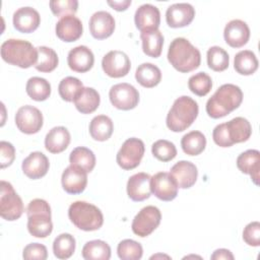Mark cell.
Instances as JSON below:
<instances>
[{
    "label": "cell",
    "instance_id": "obj_1",
    "mask_svg": "<svg viewBox=\"0 0 260 260\" xmlns=\"http://www.w3.org/2000/svg\"><path fill=\"white\" fill-rule=\"evenodd\" d=\"M243 101L242 89L235 84L219 86L206 103V113L213 119L222 118L238 109Z\"/></svg>",
    "mask_w": 260,
    "mask_h": 260
},
{
    "label": "cell",
    "instance_id": "obj_2",
    "mask_svg": "<svg viewBox=\"0 0 260 260\" xmlns=\"http://www.w3.org/2000/svg\"><path fill=\"white\" fill-rule=\"evenodd\" d=\"M168 60L176 70L187 73L199 67L201 55L199 50L187 39L176 38L170 44Z\"/></svg>",
    "mask_w": 260,
    "mask_h": 260
},
{
    "label": "cell",
    "instance_id": "obj_3",
    "mask_svg": "<svg viewBox=\"0 0 260 260\" xmlns=\"http://www.w3.org/2000/svg\"><path fill=\"white\" fill-rule=\"evenodd\" d=\"M199 108L195 100L182 95L175 100L167 115V126L173 132H182L189 128L198 116Z\"/></svg>",
    "mask_w": 260,
    "mask_h": 260
},
{
    "label": "cell",
    "instance_id": "obj_4",
    "mask_svg": "<svg viewBox=\"0 0 260 260\" xmlns=\"http://www.w3.org/2000/svg\"><path fill=\"white\" fill-rule=\"evenodd\" d=\"M1 57L11 65L29 68L38 61V50L28 41L8 39L1 45Z\"/></svg>",
    "mask_w": 260,
    "mask_h": 260
},
{
    "label": "cell",
    "instance_id": "obj_5",
    "mask_svg": "<svg viewBox=\"0 0 260 260\" xmlns=\"http://www.w3.org/2000/svg\"><path fill=\"white\" fill-rule=\"evenodd\" d=\"M27 230L36 238H46L53 231L51 207L49 203L40 198L31 200L26 207Z\"/></svg>",
    "mask_w": 260,
    "mask_h": 260
},
{
    "label": "cell",
    "instance_id": "obj_6",
    "mask_svg": "<svg viewBox=\"0 0 260 260\" xmlns=\"http://www.w3.org/2000/svg\"><path fill=\"white\" fill-rule=\"evenodd\" d=\"M68 217L79 230L92 232L104 223V216L100 208L86 201H75L68 208Z\"/></svg>",
    "mask_w": 260,
    "mask_h": 260
},
{
    "label": "cell",
    "instance_id": "obj_7",
    "mask_svg": "<svg viewBox=\"0 0 260 260\" xmlns=\"http://www.w3.org/2000/svg\"><path fill=\"white\" fill-rule=\"evenodd\" d=\"M24 211L21 198L15 192L13 186L6 181H1L0 193V214L8 221L18 219Z\"/></svg>",
    "mask_w": 260,
    "mask_h": 260
},
{
    "label": "cell",
    "instance_id": "obj_8",
    "mask_svg": "<svg viewBox=\"0 0 260 260\" xmlns=\"http://www.w3.org/2000/svg\"><path fill=\"white\" fill-rule=\"evenodd\" d=\"M144 143L136 137L128 138L119 149L116 160L123 170H133L139 166L144 154Z\"/></svg>",
    "mask_w": 260,
    "mask_h": 260
},
{
    "label": "cell",
    "instance_id": "obj_9",
    "mask_svg": "<svg viewBox=\"0 0 260 260\" xmlns=\"http://www.w3.org/2000/svg\"><path fill=\"white\" fill-rule=\"evenodd\" d=\"M161 213L153 205H147L140 209L134 216L131 228L135 235L145 238L149 236L160 223Z\"/></svg>",
    "mask_w": 260,
    "mask_h": 260
},
{
    "label": "cell",
    "instance_id": "obj_10",
    "mask_svg": "<svg viewBox=\"0 0 260 260\" xmlns=\"http://www.w3.org/2000/svg\"><path fill=\"white\" fill-rule=\"evenodd\" d=\"M109 98L115 108L123 111L132 110L139 103L138 90L126 82L113 85L109 91Z\"/></svg>",
    "mask_w": 260,
    "mask_h": 260
},
{
    "label": "cell",
    "instance_id": "obj_11",
    "mask_svg": "<svg viewBox=\"0 0 260 260\" xmlns=\"http://www.w3.org/2000/svg\"><path fill=\"white\" fill-rule=\"evenodd\" d=\"M43 114L30 105L20 107L15 114V124L19 131L25 134L38 133L43 127Z\"/></svg>",
    "mask_w": 260,
    "mask_h": 260
},
{
    "label": "cell",
    "instance_id": "obj_12",
    "mask_svg": "<svg viewBox=\"0 0 260 260\" xmlns=\"http://www.w3.org/2000/svg\"><path fill=\"white\" fill-rule=\"evenodd\" d=\"M102 67L108 76L120 78L128 74L131 68V62L124 52L113 50L103 57Z\"/></svg>",
    "mask_w": 260,
    "mask_h": 260
},
{
    "label": "cell",
    "instance_id": "obj_13",
    "mask_svg": "<svg viewBox=\"0 0 260 260\" xmlns=\"http://www.w3.org/2000/svg\"><path fill=\"white\" fill-rule=\"evenodd\" d=\"M178 185L170 173L159 172L150 178V189L162 201H172L178 195Z\"/></svg>",
    "mask_w": 260,
    "mask_h": 260
},
{
    "label": "cell",
    "instance_id": "obj_14",
    "mask_svg": "<svg viewBox=\"0 0 260 260\" xmlns=\"http://www.w3.org/2000/svg\"><path fill=\"white\" fill-rule=\"evenodd\" d=\"M61 182L63 189L68 194H80L87 185V172L70 165L62 173Z\"/></svg>",
    "mask_w": 260,
    "mask_h": 260
},
{
    "label": "cell",
    "instance_id": "obj_15",
    "mask_svg": "<svg viewBox=\"0 0 260 260\" xmlns=\"http://www.w3.org/2000/svg\"><path fill=\"white\" fill-rule=\"evenodd\" d=\"M195 16V9L190 3H174L166 11V20L169 26L177 28L190 24Z\"/></svg>",
    "mask_w": 260,
    "mask_h": 260
},
{
    "label": "cell",
    "instance_id": "obj_16",
    "mask_svg": "<svg viewBox=\"0 0 260 260\" xmlns=\"http://www.w3.org/2000/svg\"><path fill=\"white\" fill-rule=\"evenodd\" d=\"M89 31L96 40L109 38L115 29V19L111 13L105 10L94 12L89 18Z\"/></svg>",
    "mask_w": 260,
    "mask_h": 260
},
{
    "label": "cell",
    "instance_id": "obj_17",
    "mask_svg": "<svg viewBox=\"0 0 260 260\" xmlns=\"http://www.w3.org/2000/svg\"><path fill=\"white\" fill-rule=\"evenodd\" d=\"M223 38L229 46L233 48H241L249 41L250 28L244 20L233 19L225 24Z\"/></svg>",
    "mask_w": 260,
    "mask_h": 260
},
{
    "label": "cell",
    "instance_id": "obj_18",
    "mask_svg": "<svg viewBox=\"0 0 260 260\" xmlns=\"http://www.w3.org/2000/svg\"><path fill=\"white\" fill-rule=\"evenodd\" d=\"M56 35L63 42H74L77 41L82 35V22L81 20L73 15L62 16L56 23Z\"/></svg>",
    "mask_w": 260,
    "mask_h": 260
},
{
    "label": "cell",
    "instance_id": "obj_19",
    "mask_svg": "<svg viewBox=\"0 0 260 260\" xmlns=\"http://www.w3.org/2000/svg\"><path fill=\"white\" fill-rule=\"evenodd\" d=\"M134 21L136 27L140 31L147 29H158L160 23L159 9L149 3L142 4L135 11Z\"/></svg>",
    "mask_w": 260,
    "mask_h": 260
},
{
    "label": "cell",
    "instance_id": "obj_20",
    "mask_svg": "<svg viewBox=\"0 0 260 260\" xmlns=\"http://www.w3.org/2000/svg\"><path fill=\"white\" fill-rule=\"evenodd\" d=\"M67 63L71 70L84 73L92 68L94 56L91 50L86 46H77L69 51Z\"/></svg>",
    "mask_w": 260,
    "mask_h": 260
},
{
    "label": "cell",
    "instance_id": "obj_21",
    "mask_svg": "<svg viewBox=\"0 0 260 260\" xmlns=\"http://www.w3.org/2000/svg\"><path fill=\"white\" fill-rule=\"evenodd\" d=\"M48 157L41 151H34L26 156L21 165L23 174L29 179L37 180L44 177L49 171Z\"/></svg>",
    "mask_w": 260,
    "mask_h": 260
},
{
    "label": "cell",
    "instance_id": "obj_22",
    "mask_svg": "<svg viewBox=\"0 0 260 260\" xmlns=\"http://www.w3.org/2000/svg\"><path fill=\"white\" fill-rule=\"evenodd\" d=\"M13 26L16 30L24 34L32 32L36 30L41 22L39 12L29 6L20 7L13 13Z\"/></svg>",
    "mask_w": 260,
    "mask_h": 260
},
{
    "label": "cell",
    "instance_id": "obj_23",
    "mask_svg": "<svg viewBox=\"0 0 260 260\" xmlns=\"http://www.w3.org/2000/svg\"><path fill=\"white\" fill-rule=\"evenodd\" d=\"M179 188L188 189L192 187L198 177L196 166L188 160H180L175 164L170 172Z\"/></svg>",
    "mask_w": 260,
    "mask_h": 260
},
{
    "label": "cell",
    "instance_id": "obj_24",
    "mask_svg": "<svg viewBox=\"0 0 260 260\" xmlns=\"http://www.w3.org/2000/svg\"><path fill=\"white\" fill-rule=\"evenodd\" d=\"M150 176L147 173H137L127 182V194L133 201H143L150 197Z\"/></svg>",
    "mask_w": 260,
    "mask_h": 260
},
{
    "label": "cell",
    "instance_id": "obj_25",
    "mask_svg": "<svg viewBox=\"0 0 260 260\" xmlns=\"http://www.w3.org/2000/svg\"><path fill=\"white\" fill-rule=\"evenodd\" d=\"M238 169L250 175L255 185H259V171H260V152L257 149H248L242 152L237 158Z\"/></svg>",
    "mask_w": 260,
    "mask_h": 260
},
{
    "label": "cell",
    "instance_id": "obj_26",
    "mask_svg": "<svg viewBox=\"0 0 260 260\" xmlns=\"http://www.w3.org/2000/svg\"><path fill=\"white\" fill-rule=\"evenodd\" d=\"M70 139L68 129L63 126H57L47 133L45 137V147L51 153H60L68 147Z\"/></svg>",
    "mask_w": 260,
    "mask_h": 260
},
{
    "label": "cell",
    "instance_id": "obj_27",
    "mask_svg": "<svg viewBox=\"0 0 260 260\" xmlns=\"http://www.w3.org/2000/svg\"><path fill=\"white\" fill-rule=\"evenodd\" d=\"M100 93L92 87H82L74 98L75 108L82 114H90L100 106Z\"/></svg>",
    "mask_w": 260,
    "mask_h": 260
},
{
    "label": "cell",
    "instance_id": "obj_28",
    "mask_svg": "<svg viewBox=\"0 0 260 260\" xmlns=\"http://www.w3.org/2000/svg\"><path fill=\"white\" fill-rule=\"evenodd\" d=\"M230 140L235 143L247 141L252 134V126L250 122L243 117H236L225 123Z\"/></svg>",
    "mask_w": 260,
    "mask_h": 260
},
{
    "label": "cell",
    "instance_id": "obj_29",
    "mask_svg": "<svg viewBox=\"0 0 260 260\" xmlns=\"http://www.w3.org/2000/svg\"><path fill=\"white\" fill-rule=\"evenodd\" d=\"M142 42V51L145 55L157 58L161 54L164 45V36L159 29H147L140 32Z\"/></svg>",
    "mask_w": 260,
    "mask_h": 260
},
{
    "label": "cell",
    "instance_id": "obj_30",
    "mask_svg": "<svg viewBox=\"0 0 260 260\" xmlns=\"http://www.w3.org/2000/svg\"><path fill=\"white\" fill-rule=\"evenodd\" d=\"M135 78L143 87H154L161 80L160 69L152 63H142L136 68Z\"/></svg>",
    "mask_w": 260,
    "mask_h": 260
},
{
    "label": "cell",
    "instance_id": "obj_31",
    "mask_svg": "<svg viewBox=\"0 0 260 260\" xmlns=\"http://www.w3.org/2000/svg\"><path fill=\"white\" fill-rule=\"evenodd\" d=\"M113 131V121L106 115L95 116L89 123V134L94 140L106 141L112 136Z\"/></svg>",
    "mask_w": 260,
    "mask_h": 260
},
{
    "label": "cell",
    "instance_id": "obj_32",
    "mask_svg": "<svg viewBox=\"0 0 260 260\" xmlns=\"http://www.w3.org/2000/svg\"><path fill=\"white\" fill-rule=\"evenodd\" d=\"M25 90L31 100L43 102L46 101L51 94V84L43 77L34 76L27 80Z\"/></svg>",
    "mask_w": 260,
    "mask_h": 260
},
{
    "label": "cell",
    "instance_id": "obj_33",
    "mask_svg": "<svg viewBox=\"0 0 260 260\" xmlns=\"http://www.w3.org/2000/svg\"><path fill=\"white\" fill-rule=\"evenodd\" d=\"M235 70L242 75H251L258 69L256 55L250 50H243L236 54L234 59Z\"/></svg>",
    "mask_w": 260,
    "mask_h": 260
},
{
    "label": "cell",
    "instance_id": "obj_34",
    "mask_svg": "<svg viewBox=\"0 0 260 260\" xmlns=\"http://www.w3.org/2000/svg\"><path fill=\"white\" fill-rule=\"evenodd\" d=\"M181 146L186 154L198 155L205 149L206 138L202 132L194 130L182 137Z\"/></svg>",
    "mask_w": 260,
    "mask_h": 260
},
{
    "label": "cell",
    "instance_id": "obj_35",
    "mask_svg": "<svg viewBox=\"0 0 260 260\" xmlns=\"http://www.w3.org/2000/svg\"><path fill=\"white\" fill-rule=\"evenodd\" d=\"M70 165L78 167L87 173H90L95 166V155L87 147H75L69 155Z\"/></svg>",
    "mask_w": 260,
    "mask_h": 260
},
{
    "label": "cell",
    "instance_id": "obj_36",
    "mask_svg": "<svg viewBox=\"0 0 260 260\" xmlns=\"http://www.w3.org/2000/svg\"><path fill=\"white\" fill-rule=\"evenodd\" d=\"M82 257L85 260H109L111 248L105 241L92 240L83 246Z\"/></svg>",
    "mask_w": 260,
    "mask_h": 260
},
{
    "label": "cell",
    "instance_id": "obj_37",
    "mask_svg": "<svg viewBox=\"0 0 260 260\" xmlns=\"http://www.w3.org/2000/svg\"><path fill=\"white\" fill-rule=\"evenodd\" d=\"M76 242L72 235L64 233L57 236L53 242V252L58 259H68L75 251Z\"/></svg>",
    "mask_w": 260,
    "mask_h": 260
},
{
    "label": "cell",
    "instance_id": "obj_38",
    "mask_svg": "<svg viewBox=\"0 0 260 260\" xmlns=\"http://www.w3.org/2000/svg\"><path fill=\"white\" fill-rule=\"evenodd\" d=\"M38 50V61L35 65V68L41 72H51L53 71L59 63L57 53L49 47L40 46Z\"/></svg>",
    "mask_w": 260,
    "mask_h": 260
},
{
    "label": "cell",
    "instance_id": "obj_39",
    "mask_svg": "<svg viewBox=\"0 0 260 260\" xmlns=\"http://www.w3.org/2000/svg\"><path fill=\"white\" fill-rule=\"evenodd\" d=\"M230 57L225 50L218 46H212L207 51V65L213 71H223L229 67Z\"/></svg>",
    "mask_w": 260,
    "mask_h": 260
},
{
    "label": "cell",
    "instance_id": "obj_40",
    "mask_svg": "<svg viewBox=\"0 0 260 260\" xmlns=\"http://www.w3.org/2000/svg\"><path fill=\"white\" fill-rule=\"evenodd\" d=\"M117 253L122 260H139L142 257V246L131 239L121 241L117 247Z\"/></svg>",
    "mask_w": 260,
    "mask_h": 260
},
{
    "label": "cell",
    "instance_id": "obj_41",
    "mask_svg": "<svg viewBox=\"0 0 260 260\" xmlns=\"http://www.w3.org/2000/svg\"><path fill=\"white\" fill-rule=\"evenodd\" d=\"M188 87L196 95L204 96L211 90V77L205 72H198L189 78Z\"/></svg>",
    "mask_w": 260,
    "mask_h": 260
},
{
    "label": "cell",
    "instance_id": "obj_42",
    "mask_svg": "<svg viewBox=\"0 0 260 260\" xmlns=\"http://www.w3.org/2000/svg\"><path fill=\"white\" fill-rule=\"evenodd\" d=\"M83 87L82 82L73 76L63 78L58 86V91L62 100L66 102H73L77 92Z\"/></svg>",
    "mask_w": 260,
    "mask_h": 260
},
{
    "label": "cell",
    "instance_id": "obj_43",
    "mask_svg": "<svg viewBox=\"0 0 260 260\" xmlns=\"http://www.w3.org/2000/svg\"><path fill=\"white\" fill-rule=\"evenodd\" d=\"M151 152L158 160L170 161L176 157L177 148L173 142L166 139H159L152 144Z\"/></svg>",
    "mask_w": 260,
    "mask_h": 260
},
{
    "label": "cell",
    "instance_id": "obj_44",
    "mask_svg": "<svg viewBox=\"0 0 260 260\" xmlns=\"http://www.w3.org/2000/svg\"><path fill=\"white\" fill-rule=\"evenodd\" d=\"M50 8L58 17L73 14L77 11L78 1L77 0H52L50 1Z\"/></svg>",
    "mask_w": 260,
    "mask_h": 260
},
{
    "label": "cell",
    "instance_id": "obj_45",
    "mask_svg": "<svg viewBox=\"0 0 260 260\" xmlns=\"http://www.w3.org/2000/svg\"><path fill=\"white\" fill-rule=\"evenodd\" d=\"M243 240L246 244L253 247L260 245V223L259 221H252L248 223L243 231Z\"/></svg>",
    "mask_w": 260,
    "mask_h": 260
},
{
    "label": "cell",
    "instance_id": "obj_46",
    "mask_svg": "<svg viewBox=\"0 0 260 260\" xmlns=\"http://www.w3.org/2000/svg\"><path fill=\"white\" fill-rule=\"evenodd\" d=\"M23 259H39L45 260L48 258V251L46 246L40 243H30L24 247L22 252Z\"/></svg>",
    "mask_w": 260,
    "mask_h": 260
},
{
    "label": "cell",
    "instance_id": "obj_47",
    "mask_svg": "<svg viewBox=\"0 0 260 260\" xmlns=\"http://www.w3.org/2000/svg\"><path fill=\"white\" fill-rule=\"evenodd\" d=\"M0 149L1 169H4L6 167H9L13 162L15 158V148L10 142L3 140L0 142Z\"/></svg>",
    "mask_w": 260,
    "mask_h": 260
},
{
    "label": "cell",
    "instance_id": "obj_48",
    "mask_svg": "<svg viewBox=\"0 0 260 260\" xmlns=\"http://www.w3.org/2000/svg\"><path fill=\"white\" fill-rule=\"evenodd\" d=\"M212 138L215 144H217L220 147H230L233 145V142L230 140L228 135L225 123L218 124L214 127L212 132Z\"/></svg>",
    "mask_w": 260,
    "mask_h": 260
},
{
    "label": "cell",
    "instance_id": "obj_49",
    "mask_svg": "<svg viewBox=\"0 0 260 260\" xmlns=\"http://www.w3.org/2000/svg\"><path fill=\"white\" fill-rule=\"evenodd\" d=\"M210 258L212 260H221V259L233 260L234 259V255L228 249H217V250H215L213 252V254L210 256Z\"/></svg>",
    "mask_w": 260,
    "mask_h": 260
},
{
    "label": "cell",
    "instance_id": "obj_50",
    "mask_svg": "<svg viewBox=\"0 0 260 260\" xmlns=\"http://www.w3.org/2000/svg\"><path fill=\"white\" fill-rule=\"evenodd\" d=\"M108 4L112 6L117 11H124L131 5V0H122V1H108Z\"/></svg>",
    "mask_w": 260,
    "mask_h": 260
},
{
    "label": "cell",
    "instance_id": "obj_51",
    "mask_svg": "<svg viewBox=\"0 0 260 260\" xmlns=\"http://www.w3.org/2000/svg\"><path fill=\"white\" fill-rule=\"evenodd\" d=\"M155 257H161V255H153V256H151V257H150V259H153V258H155ZM162 257H167V258H170L169 256H164V255H162Z\"/></svg>",
    "mask_w": 260,
    "mask_h": 260
}]
</instances>
